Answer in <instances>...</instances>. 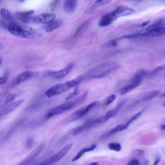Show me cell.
Returning <instances> with one entry per match:
<instances>
[{
    "label": "cell",
    "instance_id": "6da1fadb",
    "mask_svg": "<svg viewBox=\"0 0 165 165\" xmlns=\"http://www.w3.org/2000/svg\"><path fill=\"white\" fill-rule=\"evenodd\" d=\"M118 68V66L115 65L114 63H104L93 68L84 75V80L105 77L110 75L112 72L117 70Z\"/></svg>",
    "mask_w": 165,
    "mask_h": 165
},
{
    "label": "cell",
    "instance_id": "7a4b0ae2",
    "mask_svg": "<svg viewBox=\"0 0 165 165\" xmlns=\"http://www.w3.org/2000/svg\"><path fill=\"white\" fill-rule=\"evenodd\" d=\"M8 29L12 34L17 37L31 39L35 36V33L31 30L23 28L13 23H10Z\"/></svg>",
    "mask_w": 165,
    "mask_h": 165
},
{
    "label": "cell",
    "instance_id": "3957f363",
    "mask_svg": "<svg viewBox=\"0 0 165 165\" xmlns=\"http://www.w3.org/2000/svg\"><path fill=\"white\" fill-rule=\"evenodd\" d=\"M74 108V103L70 102L64 103L54 107L50 110L46 114L45 118L46 120L51 117L62 114Z\"/></svg>",
    "mask_w": 165,
    "mask_h": 165
},
{
    "label": "cell",
    "instance_id": "277c9868",
    "mask_svg": "<svg viewBox=\"0 0 165 165\" xmlns=\"http://www.w3.org/2000/svg\"><path fill=\"white\" fill-rule=\"evenodd\" d=\"M73 146V143H70L64 147L60 151L49 158L42 162L41 165H49L58 162L69 151Z\"/></svg>",
    "mask_w": 165,
    "mask_h": 165
},
{
    "label": "cell",
    "instance_id": "5b68a950",
    "mask_svg": "<svg viewBox=\"0 0 165 165\" xmlns=\"http://www.w3.org/2000/svg\"><path fill=\"white\" fill-rule=\"evenodd\" d=\"M70 89L66 82L56 84L48 89L45 92V96L50 98L62 94Z\"/></svg>",
    "mask_w": 165,
    "mask_h": 165
},
{
    "label": "cell",
    "instance_id": "8992f818",
    "mask_svg": "<svg viewBox=\"0 0 165 165\" xmlns=\"http://www.w3.org/2000/svg\"><path fill=\"white\" fill-rule=\"evenodd\" d=\"M74 66V64L73 63H70L66 67L59 71L47 72L45 74L44 76L52 77L56 79L62 78L69 73Z\"/></svg>",
    "mask_w": 165,
    "mask_h": 165
},
{
    "label": "cell",
    "instance_id": "52a82bcc",
    "mask_svg": "<svg viewBox=\"0 0 165 165\" xmlns=\"http://www.w3.org/2000/svg\"><path fill=\"white\" fill-rule=\"evenodd\" d=\"M56 16L52 13H42L33 17L31 23L48 24L55 20Z\"/></svg>",
    "mask_w": 165,
    "mask_h": 165
},
{
    "label": "cell",
    "instance_id": "ba28073f",
    "mask_svg": "<svg viewBox=\"0 0 165 165\" xmlns=\"http://www.w3.org/2000/svg\"><path fill=\"white\" fill-rule=\"evenodd\" d=\"M135 12L134 10L128 8L126 6H118L117 9L112 12L115 18L117 19L119 17L130 15Z\"/></svg>",
    "mask_w": 165,
    "mask_h": 165
},
{
    "label": "cell",
    "instance_id": "9c48e42d",
    "mask_svg": "<svg viewBox=\"0 0 165 165\" xmlns=\"http://www.w3.org/2000/svg\"><path fill=\"white\" fill-rule=\"evenodd\" d=\"M34 11L31 10L24 12L17 11L15 13L16 18L22 22L30 23H31L33 14Z\"/></svg>",
    "mask_w": 165,
    "mask_h": 165
},
{
    "label": "cell",
    "instance_id": "30bf717a",
    "mask_svg": "<svg viewBox=\"0 0 165 165\" xmlns=\"http://www.w3.org/2000/svg\"><path fill=\"white\" fill-rule=\"evenodd\" d=\"M46 143L43 142L36 149H35L29 155L26 159L21 162L19 165L27 164L32 161L36 157H37L42 151L45 147Z\"/></svg>",
    "mask_w": 165,
    "mask_h": 165
},
{
    "label": "cell",
    "instance_id": "8fae6325",
    "mask_svg": "<svg viewBox=\"0 0 165 165\" xmlns=\"http://www.w3.org/2000/svg\"><path fill=\"white\" fill-rule=\"evenodd\" d=\"M24 101V99H20L4 107L2 109H1V113H1V116L6 115L10 113L17 108Z\"/></svg>",
    "mask_w": 165,
    "mask_h": 165
},
{
    "label": "cell",
    "instance_id": "7c38bea8",
    "mask_svg": "<svg viewBox=\"0 0 165 165\" xmlns=\"http://www.w3.org/2000/svg\"><path fill=\"white\" fill-rule=\"evenodd\" d=\"M116 19L114 16L113 12L107 14L100 19L98 25L100 27H105L110 25Z\"/></svg>",
    "mask_w": 165,
    "mask_h": 165
},
{
    "label": "cell",
    "instance_id": "4fadbf2b",
    "mask_svg": "<svg viewBox=\"0 0 165 165\" xmlns=\"http://www.w3.org/2000/svg\"><path fill=\"white\" fill-rule=\"evenodd\" d=\"M141 81H131L130 84L124 86L119 90V94L121 95H123L126 94L138 87Z\"/></svg>",
    "mask_w": 165,
    "mask_h": 165
},
{
    "label": "cell",
    "instance_id": "5bb4252c",
    "mask_svg": "<svg viewBox=\"0 0 165 165\" xmlns=\"http://www.w3.org/2000/svg\"><path fill=\"white\" fill-rule=\"evenodd\" d=\"M77 0H65L64 4V10L68 13L73 12L77 5Z\"/></svg>",
    "mask_w": 165,
    "mask_h": 165
},
{
    "label": "cell",
    "instance_id": "9a60e30c",
    "mask_svg": "<svg viewBox=\"0 0 165 165\" xmlns=\"http://www.w3.org/2000/svg\"><path fill=\"white\" fill-rule=\"evenodd\" d=\"M62 24V20H55L52 22L47 24L45 27V30L47 33L51 32L59 27Z\"/></svg>",
    "mask_w": 165,
    "mask_h": 165
},
{
    "label": "cell",
    "instance_id": "2e32d148",
    "mask_svg": "<svg viewBox=\"0 0 165 165\" xmlns=\"http://www.w3.org/2000/svg\"><path fill=\"white\" fill-rule=\"evenodd\" d=\"M33 74L30 71H26L20 74L16 78V84H19L22 83L31 78Z\"/></svg>",
    "mask_w": 165,
    "mask_h": 165
},
{
    "label": "cell",
    "instance_id": "e0dca14e",
    "mask_svg": "<svg viewBox=\"0 0 165 165\" xmlns=\"http://www.w3.org/2000/svg\"><path fill=\"white\" fill-rule=\"evenodd\" d=\"M96 147L97 145L94 144H93L89 147L84 148L81 150L72 160V162H73L77 161L80 159L85 153L92 151L94 150Z\"/></svg>",
    "mask_w": 165,
    "mask_h": 165
},
{
    "label": "cell",
    "instance_id": "ac0fdd59",
    "mask_svg": "<svg viewBox=\"0 0 165 165\" xmlns=\"http://www.w3.org/2000/svg\"><path fill=\"white\" fill-rule=\"evenodd\" d=\"M82 109L78 110L70 115L68 118L66 122H71L76 121L83 117Z\"/></svg>",
    "mask_w": 165,
    "mask_h": 165
},
{
    "label": "cell",
    "instance_id": "d6986e66",
    "mask_svg": "<svg viewBox=\"0 0 165 165\" xmlns=\"http://www.w3.org/2000/svg\"><path fill=\"white\" fill-rule=\"evenodd\" d=\"M165 34V26L157 27L149 34L151 36L156 37Z\"/></svg>",
    "mask_w": 165,
    "mask_h": 165
},
{
    "label": "cell",
    "instance_id": "ffe728a7",
    "mask_svg": "<svg viewBox=\"0 0 165 165\" xmlns=\"http://www.w3.org/2000/svg\"><path fill=\"white\" fill-rule=\"evenodd\" d=\"M128 127V126L126 124L123 125H118L112 129L109 133L107 134L106 136H109L124 131L126 130Z\"/></svg>",
    "mask_w": 165,
    "mask_h": 165
},
{
    "label": "cell",
    "instance_id": "44dd1931",
    "mask_svg": "<svg viewBox=\"0 0 165 165\" xmlns=\"http://www.w3.org/2000/svg\"><path fill=\"white\" fill-rule=\"evenodd\" d=\"M124 103V102H122L117 105L116 108L109 111L106 113V116L109 119L115 116Z\"/></svg>",
    "mask_w": 165,
    "mask_h": 165
},
{
    "label": "cell",
    "instance_id": "7402d4cb",
    "mask_svg": "<svg viewBox=\"0 0 165 165\" xmlns=\"http://www.w3.org/2000/svg\"><path fill=\"white\" fill-rule=\"evenodd\" d=\"M88 94V91H86L83 95L76 99L75 101L73 102L74 108L83 104L87 97Z\"/></svg>",
    "mask_w": 165,
    "mask_h": 165
},
{
    "label": "cell",
    "instance_id": "603a6c76",
    "mask_svg": "<svg viewBox=\"0 0 165 165\" xmlns=\"http://www.w3.org/2000/svg\"><path fill=\"white\" fill-rule=\"evenodd\" d=\"M1 15L2 17L5 20L11 21L12 18L10 11L5 8H2L1 10Z\"/></svg>",
    "mask_w": 165,
    "mask_h": 165
},
{
    "label": "cell",
    "instance_id": "cb8c5ba5",
    "mask_svg": "<svg viewBox=\"0 0 165 165\" xmlns=\"http://www.w3.org/2000/svg\"><path fill=\"white\" fill-rule=\"evenodd\" d=\"M118 40L117 39H115L107 41L102 46V47L107 49L116 47L118 45Z\"/></svg>",
    "mask_w": 165,
    "mask_h": 165
},
{
    "label": "cell",
    "instance_id": "d4e9b609",
    "mask_svg": "<svg viewBox=\"0 0 165 165\" xmlns=\"http://www.w3.org/2000/svg\"><path fill=\"white\" fill-rule=\"evenodd\" d=\"M99 104V102L95 101L90 104L85 109H83V113L84 116H85L89 111L98 106Z\"/></svg>",
    "mask_w": 165,
    "mask_h": 165
},
{
    "label": "cell",
    "instance_id": "484cf974",
    "mask_svg": "<svg viewBox=\"0 0 165 165\" xmlns=\"http://www.w3.org/2000/svg\"><path fill=\"white\" fill-rule=\"evenodd\" d=\"M108 146L109 149L116 152H119L121 150V145L118 143L110 142Z\"/></svg>",
    "mask_w": 165,
    "mask_h": 165
},
{
    "label": "cell",
    "instance_id": "4316f807",
    "mask_svg": "<svg viewBox=\"0 0 165 165\" xmlns=\"http://www.w3.org/2000/svg\"><path fill=\"white\" fill-rule=\"evenodd\" d=\"M160 93V91L159 90H155L150 92L144 98L145 100H148L151 99L157 96Z\"/></svg>",
    "mask_w": 165,
    "mask_h": 165
},
{
    "label": "cell",
    "instance_id": "83f0119b",
    "mask_svg": "<svg viewBox=\"0 0 165 165\" xmlns=\"http://www.w3.org/2000/svg\"><path fill=\"white\" fill-rule=\"evenodd\" d=\"M15 97L16 96L15 95L13 94H9L7 95L5 99L4 105H6L11 103L15 99Z\"/></svg>",
    "mask_w": 165,
    "mask_h": 165
},
{
    "label": "cell",
    "instance_id": "f1b7e54d",
    "mask_svg": "<svg viewBox=\"0 0 165 165\" xmlns=\"http://www.w3.org/2000/svg\"><path fill=\"white\" fill-rule=\"evenodd\" d=\"M80 92L78 88H76L72 93H70L66 97L65 100H68L71 99L73 98L79 94Z\"/></svg>",
    "mask_w": 165,
    "mask_h": 165
},
{
    "label": "cell",
    "instance_id": "f546056e",
    "mask_svg": "<svg viewBox=\"0 0 165 165\" xmlns=\"http://www.w3.org/2000/svg\"><path fill=\"white\" fill-rule=\"evenodd\" d=\"M145 109H143L141 111L136 114L134 115L126 123V124L128 126L138 118L142 114V112L145 111Z\"/></svg>",
    "mask_w": 165,
    "mask_h": 165
},
{
    "label": "cell",
    "instance_id": "4dcf8cb0",
    "mask_svg": "<svg viewBox=\"0 0 165 165\" xmlns=\"http://www.w3.org/2000/svg\"><path fill=\"white\" fill-rule=\"evenodd\" d=\"M84 129L82 126H78L74 129L72 132V134L76 135L80 134L84 131Z\"/></svg>",
    "mask_w": 165,
    "mask_h": 165
},
{
    "label": "cell",
    "instance_id": "1f68e13d",
    "mask_svg": "<svg viewBox=\"0 0 165 165\" xmlns=\"http://www.w3.org/2000/svg\"><path fill=\"white\" fill-rule=\"evenodd\" d=\"M165 70V64L158 67L155 68L152 72L151 74H155L158 73L159 72Z\"/></svg>",
    "mask_w": 165,
    "mask_h": 165
},
{
    "label": "cell",
    "instance_id": "d6a6232c",
    "mask_svg": "<svg viewBox=\"0 0 165 165\" xmlns=\"http://www.w3.org/2000/svg\"><path fill=\"white\" fill-rule=\"evenodd\" d=\"M34 141L32 138H29L26 143V147L28 149L32 148L34 146Z\"/></svg>",
    "mask_w": 165,
    "mask_h": 165
},
{
    "label": "cell",
    "instance_id": "836d02e7",
    "mask_svg": "<svg viewBox=\"0 0 165 165\" xmlns=\"http://www.w3.org/2000/svg\"><path fill=\"white\" fill-rule=\"evenodd\" d=\"M8 72H6L3 76L0 78V85L4 84L8 80Z\"/></svg>",
    "mask_w": 165,
    "mask_h": 165
},
{
    "label": "cell",
    "instance_id": "e575fe53",
    "mask_svg": "<svg viewBox=\"0 0 165 165\" xmlns=\"http://www.w3.org/2000/svg\"><path fill=\"white\" fill-rule=\"evenodd\" d=\"M116 95H113L111 96L107 100L105 103V105H108L111 104L116 99Z\"/></svg>",
    "mask_w": 165,
    "mask_h": 165
},
{
    "label": "cell",
    "instance_id": "d590c367",
    "mask_svg": "<svg viewBox=\"0 0 165 165\" xmlns=\"http://www.w3.org/2000/svg\"><path fill=\"white\" fill-rule=\"evenodd\" d=\"M60 0H53L50 5V9L52 10H53L57 5L58 4Z\"/></svg>",
    "mask_w": 165,
    "mask_h": 165
},
{
    "label": "cell",
    "instance_id": "8d00e7d4",
    "mask_svg": "<svg viewBox=\"0 0 165 165\" xmlns=\"http://www.w3.org/2000/svg\"><path fill=\"white\" fill-rule=\"evenodd\" d=\"M128 164L129 165H137L139 164V162L137 159H133L129 162Z\"/></svg>",
    "mask_w": 165,
    "mask_h": 165
},
{
    "label": "cell",
    "instance_id": "74e56055",
    "mask_svg": "<svg viewBox=\"0 0 165 165\" xmlns=\"http://www.w3.org/2000/svg\"><path fill=\"white\" fill-rule=\"evenodd\" d=\"M111 1V0H97L95 3L96 4L103 5L110 2Z\"/></svg>",
    "mask_w": 165,
    "mask_h": 165
},
{
    "label": "cell",
    "instance_id": "f35d334b",
    "mask_svg": "<svg viewBox=\"0 0 165 165\" xmlns=\"http://www.w3.org/2000/svg\"><path fill=\"white\" fill-rule=\"evenodd\" d=\"M1 26L5 28H8V26H7L6 24L2 20H1Z\"/></svg>",
    "mask_w": 165,
    "mask_h": 165
},
{
    "label": "cell",
    "instance_id": "ab89813d",
    "mask_svg": "<svg viewBox=\"0 0 165 165\" xmlns=\"http://www.w3.org/2000/svg\"><path fill=\"white\" fill-rule=\"evenodd\" d=\"M150 21H147L143 22L141 25V27H144L150 23Z\"/></svg>",
    "mask_w": 165,
    "mask_h": 165
},
{
    "label": "cell",
    "instance_id": "60d3db41",
    "mask_svg": "<svg viewBox=\"0 0 165 165\" xmlns=\"http://www.w3.org/2000/svg\"><path fill=\"white\" fill-rule=\"evenodd\" d=\"M160 160V159L159 157H158L155 160L154 165H156L159 164Z\"/></svg>",
    "mask_w": 165,
    "mask_h": 165
},
{
    "label": "cell",
    "instance_id": "b9f144b4",
    "mask_svg": "<svg viewBox=\"0 0 165 165\" xmlns=\"http://www.w3.org/2000/svg\"><path fill=\"white\" fill-rule=\"evenodd\" d=\"M6 93L5 92H3L2 93H1V102L2 99L6 96Z\"/></svg>",
    "mask_w": 165,
    "mask_h": 165
},
{
    "label": "cell",
    "instance_id": "7bdbcfd3",
    "mask_svg": "<svg viewBox=\"0 0 165 165\" xmlns=\"http://www.w3.org/2000/svg\"><path fill=\"white\" fill-rule=\"evenodd\" d=\"M160 20L161 26H165V18Z\"/></svg>",
    "mask_w": 165,
    "mask_h": 165
},
{
    "label": "cell",
    "instance_id": "ee69618b",
    "mask_svg": "<svg viewBox=\"0 0 165 165\" xmlns=\"http://www.w3.org/2000/svg\"><path fill=\"white\" fill-rule=\"evenodd\" d=\"M161 128L162 130H165V125L161 126Z\"/></svg>",
    "mask_w": 165,
    "mask_h": 165
},
{
    "label": "cell",
    "instance_id": "f6af8a7d",
    "mask_svg": "<svg viewBox=\"0 0 165 165\" xmlns=\"http://www.w3.org/2000/svg\"><path fill=\"white\" fill-rule=\"evenodd\" d=\"M98 164V163L97 162H93L91 163L90 165H96Z\"/></svg>",
    "mask_w": 165,
    "mask_h": 165
},
{
    "label": "cell",
    "instance_id": "bcb514c9",
    "mask_svg": "<svg viewBox=\"0 0 165 165\" xmlns=\"http://www.w3.org/2000/svg\"><path fill=\"white\" fill-rule=\"evenodd\" d=\"M162 106L163 107H165V100L162 104Z\"/></svg>",
    "mask_w": 165,
    "mask_h": 165
},
{
    "label": "cell",
    "instance_id": "7dc6e473",
    "mask_svg": "<svg viewBox=\"0 0 165 165\" xmlns=\"http://www.w3.org/2000/svg\"><path fill=\"white\" fill-rule=\"evenodd\" d=\"M26 0H19V2H22V3L24 2Z\"/></svg>",
    "mask_w": 165,
    "mask_h": 165
},
{
    "label": "cell",
    "instance_id": "c3c4849f",
    "mask_svg": "<svg viewBox=\"0 0 165 165\" xmlns=\"http://www.w3.org/2000/svg\"><path fill=\"white\" fill-rule=\"evenodd\" d=\"M0 61H1V65L2 62V60L1 57V59H0Z\"/></svg>",
    "mask_w": 165,
    "mask_h": 165
},
{
    "label": "cell",
    "instance_id": "681fc988",
    "mask_svg": "<svg viewBox=\"0 0 165 165\" xmlns=\"http://www.w3.org/2000/svg\"><path fill=\"white\" fill-rule=\"evenodd\" d=\"M161 96L162 97H165V92L164 93H163V94H162Z\"/></svg>",
    "mask_w": 165,
    "mask_h": 165
}]
</instances>
